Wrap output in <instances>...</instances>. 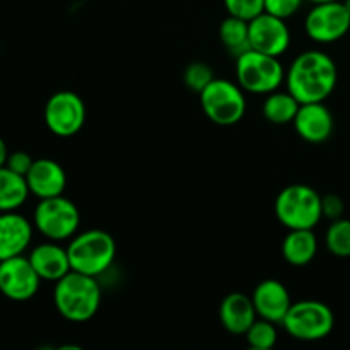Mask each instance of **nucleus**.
Returning <instances> with one entry per match:
<instances>
[{
	"label": "nucleus",
	"mask_w": 350,
	"mask_h": 350,
	"mask_svg": "<svg viewBox=\"0 0 350 350\" xmlns=\"http://www.w3.org/2000/svg\"><path fill=\"white\" fill-rule=\"evenodd\" d=\"M338 70L334 58L320 50L303 51L286 72L287 91L299 103L325 101L337 88Z\"/></svg>",
	"instance_id": "1"
},
{
	"label": "nucleus",
	"mask_w": 350,
	"mask_h": 350,
	"mask_svg": "<svg viewBox=\"0 0 350 350\" xmlns=\"http://www.w3.org/2000/svg\"><path fill=\"white\" fill-rule=\"evenodd\" d=\"M98 277L70 270L55 282L53 303L58 313L72 323L89 321L101 306V287Z\"/></svg>",
	"instance_id": "2"
},
{
	"label": "nucleus",
	"mask_w": 350,
	"mask_h": 350,
	"mask_svg": "<svg viewBox=\"0 0 350 350\" xmlns=\"http://www.w3.org/2000/svg\"><path fill=\"white\" fill-rule=\"evenodd\" d=\"M67 253L72 270L99 277L115 262L116 241L108 231L88 229L68 239Z\"/></svg>",
	"instance_id": "3"
},
{
	"label": "nucleus",
	"mask_w": 350,
	"mask_h": 350,
	"mask_svg": "<svg viewBox=\"0 0 350 350\" xmlns=\"http://www.w3.org/2000/svg\"><path fill=\"white\" fill-rule=\"evenodd\" d=\"M275 215L287 229H314L323 219L321 195L310 185H289L277 195Z\"/></svg>",
	"instance_id": "4"
},
{
	"label": "nucleus",
	"mask_w": 350,
	"mask_h": 350,
	"mask_svg": "<svg viewBox=\"0 0 350 350\" xmlns=\"http://www.w3.org/2000/svg\"><path fill=\"white\" fill-rule=\"evenodd\" d=\"M236 81L250 94H270L286 82L279 57L248 50L236 57Z\"/></svg>",
	"instance_id": "5"
},
{
	"label": "nucleus",
	"mask_w": 350,
	"mask_h": 350,
	"mask_svg": "<svg viewBox=\"0 0 350 350\" xmlns=\"http://www.w3.org/2000/svg\"><path fill=\"white\" fill-rule=\"evenodd\" d=\"M198 96L205 116L215 125L231 126L246 113V96L238 82L215 77Z\"/></svg>",
	"instance_id": "6"
},
{
	"label": "nucleus",
	"mask_w": 350,
	"mask_h": 350,
	"mask_svg": "<svg viewBox=\"0 0 350 350\" xmlns=\"http://www.w3.org/2000/svg\"><path fill=\"white\" fill-rule=\"evenodd\" d=\"M282 325L296 340L318 342L334 332L335 314L330 306L321 301L304 299L291 304Z\"/></svg>",
	"instance_id": "7"
},
{
	"label": "nucleus",
	"mask_w": 350,
	"mask_h": 350,
	"mask_svg": "<svg viewBox=\"0 0 350 350\" xmlns=\"http://www.w3.org/2000/svg\"><path fill=\"white\" fill-rule=\"evenodd\" d=\"M33 224L50 241H67L79 232L81 212L64 195L43 198L34 208Z\"/></svg>",
	"instance_id": "8"
},
{
	"label": "nucleus",
	"mask_w": 350,
	"mask_h": 350,
	"mask_svg": "<svg viewBox=\"0 0 350 350\" xmlns=\"http://www.w3.org/2000/svg\"><path fill=\"white\" fill-rule=\"evenodd\" d=\"M85 105L74 91H58L44 105V123L53 135L67 139L77 135L85 123Z\"/></svg>",
	"instance_id": "9"
},
{
	"label": "nucleus",
	"mask_w": 350,
	"mask_h": 350,
	"mask_svg": "<svg viewBox=\"0 0 350 350\" xmlns=\"http://www.w3.org/2000/svg\"><path fill=\"white\" fill-rule=\"evenodd\" d=\"M350 29V16L344 0L313 3V9L306 14L304 31L314 43L330 44L342 40Z\"/></svg>",
	"instance_id": "10"
},
{
	"label": "nucleus",
	"mask_w": 350,
	"mask_h": 350,
	"mask_svg": "<svg viewBox=\"0 0 350 350\" xmlns=\"http://www.w3.org/2000/svg\"><path fill=\"white\" fill-rule=\"evenodd\" d=\"M41 279L27 256H12L0 262V293L7 299L24 303L36 296Z\"/></svg>",
	"instance_id": "11"
},
{
	"label": "nucleus",
	"mask_w": 350,
	"mask_h": 350,
	"mask_svg": "<svg viewBox=\"0 0 350 350\" xmlns=\"http://www.w3.org/2000/svg\"><path fill=\"white\" fill-rule=\"evenodd\" d=\"M250 48L262 53L280 57L291 46V31L286 19L262 12L248 23Z\"/></svg>",
	"instance_id": "12"
},
{
	"label": "nucleus",
	"mask_w": 350,
	"mask_h": 350,
	"mask_svg": "<svg viewBox=\"0 0 350 350\" xmlns=\"http://www.w3.org/2000/svg\"><path fill=\"white\" fill-rule=\"evenodd\" d=\"M297 135L310 144L327 142L334 133V115L325 101L301 103L293 122Z\"/></svg>",
	"instance_id": "13"
},
{
	"label": "nucleus",
	"mask_w": 350,
	"mask_h": 350,
	"mask_svg": "<svg viewBox=\"0 0 350 350\" xmlns=\"http://www.w3.org/2000/svg\"><path fill=\"white\" fill-rule=\"evenodd\" d=\"M252 301L255 304L258 318L269 320L275 325L282 323L293 304L289 289L277 279L262 280L253 291Z\"/></svg>",
	"instance_id": "14"
},
{
	"label": "nucleus",
	"mask_w": 350,
	"mask_h": 350,
	"mask_svg": "<svg viewBox=\"0 0 350 350\" xmlns=\"http://www.w3.org/2000/svg\"><path fill=\"white\" fill-rule=\"evenodd\" d=\"M26 181L31 195L43 200V198L64 195L67 187V173L57 161L43 157V159H34L29 173L26 174Z\"/></svg>",
	"instance_id": "15"
},
{
	"label": "nucleus",
	"mask_w": 350,
	"mask_h": 350,
	"mask_svg": "<svg viewBox=\"0 0 350 350\" xmlns=\"http://www.w3.org/2000/svg\"><path fill=\"white\" fill-rule=\"evenodd\" d=\"M34 224L24 215L12 212H0V262L23 255L31 245Z\"/></svg>",
	"instance_id": "16"
},
{
	"label": "nucleus",
	"mask_w": 350,
	"mask_h": 350,
	"mask_svg": "<svg viewBox=\"0 0 350 350\" xmlns=\"http://www.w3.org/2000/svg\"><path fill=\"white\" fill-rule=\"evenodd\" d=\"M29 262L41 280L57 282L72 270L67 248L58 245V241L41 243L34 246L29 253Z\"/></svg>",
	"instance_id": "17"
},
{
	"label": "nucleus",
	"mask_w": 350,
	"mask_h": 350,
	"mask_svg": "<svg viewBox=\"0 0 350 350\" xmlns=\"http://www.w3.org/2000/svg\"><path fill=\"white\" fill-rule=\"evenodd\" d=\"M219 318H221L222 327L229 334L245 335L248 328L255 323L258 314H256L252 296H246L243 293H231L222 299Z\"/></svg>",
	"instance_id": "18"
},
{
	"label": "nucleus",
	"mask_w": 350,
	"mask_h": 350,
	"mask_svg": "<svg viewBox=\"0 0 350 350\" xmlns=\"http://www.w3.org/2000/svg\"><path fill=\"white\" fill-rule=\"evenodd\" d=\"M318 253V238L313 229H289L282 241V256L289 265L304 267Z\"/></svg>",
	"instance_id": "19"
},
{
	"label": "nucleus",
	"mask_w": 350,
	"mask_h": 350,
	"mask_svg": "<svg viewBox=\"0 0 350 350\" xmlns=\"http://www.w3.org/2000/svg\"><path fill=\"white\" fill-rule=\"evenodd\" d=\"M31 195L26 178L7 166L0 167V212L17 211Z\"/></svg>",
	"instance_id": "20"
},
{
	"label": "nucleus",
	"mask_w": 350,
	"mask_h": 350,
	"mask_svg": "<svg viewBox=\"0 0 350 350\" xmlns=\"http://www.w3.org/2000/svg\"><path fill=\"white\" fill-rule=\"evenodd\" d=\"M301 103L291 94L289 91H273L267 94L265 101H263V116L267 122L273 123V125H287L293 123L297 115Z\"/></svg>",
	"instance_id": "21"
},
{
	"label": "nucleus",
	"mask_w": 350,
	"mask_h": 350,
	"mask_svg": "<svg viewBox=\"0 0 350 350\" xmlns=\"http://www.w3.org/2000/svg\"><path fill=\"white\" fill-rule=\"evenodd\" d=\"M219 38H221V43L224 44L226 50L234 57H239L245 51L252 50L250 48L248 21H243L239 17H226L219 27Z\"/></svg>",
	"instance_id": "22"
},
{
	"label": "nucleus",
	"mask_w": 350,
	"mask_h": 350,
	"mask_svg": "<svg viewBox=\"0 0 350 350\" xmlns=\"http://www.w3.org/2000/svg\"><path fill=\"white\" fill-rule=\"evenodd\" d=\"M325 245L337 258H350V219L332 221L325 232Z\"/></svg>",
	"instance_id": "23"
},
{
	"label": "nucleus",
	"mask_w": 350,
	"mask_h": 350,
	"mask_svg": "<svg viewBox=\"0 0 350 350\" xmlns=\"http://www.w3.org/2000/svg\"><path fill=\"white\" fill-rule=\"evenodd\" d=\"M277 328L275 323L263 318H256L255 323L248 328L245 334L246 344L255 350H269L277 344Z\"/></svg>",
	"instance_id": "24"
},
{
	"label": "nucleus",
	"mask_w": 350,
	"mask_h": 350,
	"mask_svg": "<svg viewBox=\"0 0 350 350\" xmlns=\"http://www.w3.org/2000/svg\"><path fill=\"white\" fill-rule=\"evenodd\" d=\"M215 79L214 72L204 62H193V64L188 65L183 72V82L190 91L200 94L208 84Z\"/></svg>",
	"instance_id": "25"
},
{
	"label": "nucleus",
	"mask_w": 350,
	"mask_h": 350,
	"mask_svg": "<svg viewBox=\"0 0 350 350\" xmlns=\"http://www.w3.org/2000/svg\"><path fill=\"white\" fill-rule=\"evenodd\" d=\"M228 16L239 17L243 21H252L265 12V0H222Z\"/></svg>",
	"instance_id": "26"
},
{
	"label": "nucleus",
	"mask_w": 350,
	"mask_h": 350,
	"mask_svg": "<svg viewBox=\"0 0 350 350\" xmlns=\"http://www.w3.org/2000/svg\"><path fill=\"white\" fill-rule=\"evenodd\" d=\"M304 0H265V12L280 19H289L301 9Z\"/></svg>",
	"instance_id": "27"
},
{
	"label": "nucleus",
	"mask_w": 350,
	"mask_h": 350,
	"mask_svg": "<svg viewBox=\"0 0 350 350\" xmlns=\"http://www.w3.org/2000/svg\"><path fill=\"white\" fill-rule=\"evenodd\" d=\"M345 205L338 195L328 193L325 197H321V212H323V217L330 219V221H337V219L344 217Z\"/></svg>",
	"instance_id": "28"
},
{
	"label": "nucleus",
	"mask_w": 350,
	"mask_h": 350,
	"mask_svg": "<svg viewBox=\"0 0 350 350\" xmlns=\"http://www.w3.org/2000/svg\"><path fill=\"white\" fill-rule=\"evenodd\" d=\"M33 163H34V159L29 156V154L23 152V150H16V152L9 154L5 166L9 167V170H12L14 173H17V174H21V176L26 178V174L29 173Z\"/></svg>",
	"instance_id": "29"
},
{
	"label": "nucleus",
	"mask_w": 350,
	"mask_h": 350,
	"mask_svg": "<svg viewBox=\"0 0 350 350\" xmlns=\"http://www.w3.org/2000/svg\"><path fill=\"white\" fill-rule=\"evenodd\" d=\"M7 157H9V149H7L5 140H3L2 137H0V167L5 166Z\"/></svg>",
	"instance_id": "30"
},
{
	"label": "nucleus",
	"mask_w": 350,
	"mask_h": 350,
	"mask_svg": "<svg viewBox=\"0 0 350 350\" xmlns=\"http://www.w3.org/2000/svg\"><path fill=\"white\" fill-rule=\"evenodd\" d=\"M311 3H323V2H334V0H308Z\"/></svg>",
	"instance_id": "31"
},
{
	"label": "nucleus",
	"mask_w": 350,
	"mask_h": 350,
	"mask_svg": "<svg viewBox=\"0 0 350 350\" xmlns=\"http://www.w3.org/2000/svg\"><path fill=\"white\" fill-rule=\"evenodd\" d=\"M344 5H345V9H347V12L350 16V0H344Z\"/></svg>",
	"instance_id": "32"
},
{
	"label": "nucleus",
	"mask_w": 350,
	"mask_h": 350,
	"mask_svg": "<svg viewBox=\"0 0 350 350\" xmlns=\"http://www.w3.org/2000/svg\"><path fill=\"white\" fill-rule=\"evenodd\" d=\"M349 205H350V198H349Z\"/></svg>",
	"instance_id": "33"
}]
</instances>
